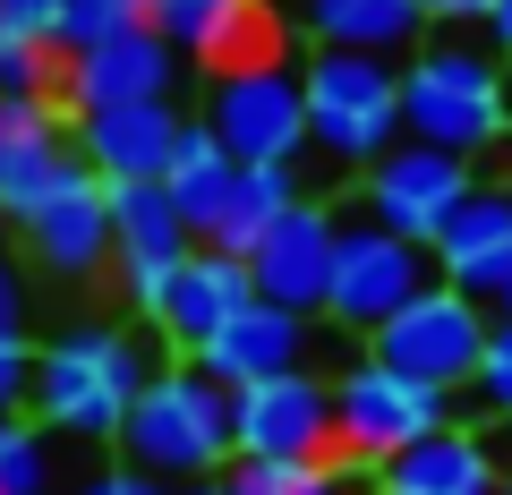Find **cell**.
<instances>
[{"mask_svg": "<svg viewBox=\"0 0 512 495\" xmlns=\"http://www.w3.org/2000/svg\"><path fill=\"white\" fill-rule=\"evenodd\" d=\"M402 137H427L444 154H495L512 146V69L495 43H461L436 26V43L402 60Z\"/></svg>", "mask_w": 512, "mask_h": 495, "instance_id": "1", "label": "cell"}, {"mask_svg": "<svg viewBox=\"0 0 512 495\" xmlns=\"http://www.w3.org/2000/svg\"><path fill=\"white\" fill-rule=\"evenodd\" d=\"M120 461L171 478V487L222 478L239 461V393L197 359L154 367V385L137 393V410H128V427H120Z\"/></svg>", "mask_w": 512, "mask_h": 495, "instance_id": "2", "label": "cell"}, {"mask_svg": "<svg viewBox=\"0 0 512 495\" xmlns=\"http://www.w3.org/2000/svg\"><path fill=\"white\" fill-rule=\"evenodd\" d=\"M146 385H154V359L128 325H69L35 359V419L77 444H120Z\"/></svg>", "mask_w": 512, "mask_h": 495, "instance_id": "3", "label": "cell"}, {"mask_svg": "<svg viewBox=\"0 0 512 495\" xmlns=\"http://www.w3.org/2000/svg\"><path fill=\"white\" fill-rule=\"evenodd\" d=\"M299 86H308V137L333 171H367L384 146H402V60L316 43L299 60Z\"/></svg>", "mask_w": 512, "mask_h": 495, "instance_id": "4", "label": "cell"}, {"mask_svg": "<svg viewBox=\"0 0 512 495\" xmlns=\"http://www.w3.org/2000/svg\"><path fill=\"white\" fill-rule=\"evenodd\" d=\"M205 129H214L239 163L299 171L316 154V137H308V86H299L291 60H256V69L205 77Z\"/></svg>", "mask_w": 512, "mask_h": 495, "instance_id": "5", "label": "cell"}, {"mask_svg": "<svg viewBox=\"0 0 512 495\" xmlns=\"http://www.w3.org/2000/svg\"><path fill=\"white\" fill-rule=\"evenodd\" d=\"M487 333H495V308L470 299V291H453V282L436 274L384 333H367V350H376L384 367L419 376V385H436V393H470L478 359H487Z\"/></svg>", "mask_w": 512, "mask_h": 495, "instance_id": "6", "label": "cell"}, {"mask_svg": "<svg viewBox=\"0 0 512 495\" xmlns=\"http://www.w3.org/2000/svg\"><path fill=\"white\" fill-rule=\"evenodd\" d=\"M333 419H342V461H359V470L376 478L402 444L453 427V393L419 385V376H402V367H384L376 350H367V359H350L342 376H333Z\"/></svg>", "mask_w": 512, "mask_h": 495, "instance_id": "7", "label": "cell"}, {"mask_svg": "<svg viewBox=\"0 0 512 495\" xmlns=\"http://www.w3.org/2000/svg\"><path fill=\"white\" fill-rule=\"evenodd\" d=\"M436 282V257H427L419 239L384 231V222L350 214L342 222V248H333V291H325V316L342 333H384L410 299Z\"/></svg>", "mask_w": 512, "mask_h": 495, "instance_id": "8", "label": "cell"}, {"mask_svg": "<svg viewBox=\"0 0 512 495\" xmlns=\"http://www.w3.org/2000/svg\"><path fill=\"white\" fill-rule=\"evenodd\" d=\"M359 180H367V197H359L367 222H384V231L436 248L444 214L478 188V171H470V154H444V146H427V137H402V146H384Z\"/></svg>", "mask_w": 512, "mask_h": 495, "instance_id": "9", "label": "cell"}, {"mask_svg": "<svg viewBox=\"0 0 512 495\" xmlns=\"http://www.w3.org/2000/svg\"><path fill=\"white\" fill-rule=\"evenodd\" d=\"M342 453V419H333V385L308 367H282L265 385H239V461H333Z\"/></svg>", "mask_w": 512, "mask_h": 495, "instance_id": "10", "label": "cell"}, {"mask_svg": "<svg viewBox=\"0 0 512 495\" xmlns=\"http://www.w3.org/2000/svg\"><path fill=\"white\" fill-rule=\"evenodd\" d=\"M188 248H197V231H188L180 205L163 197V180L111 188V282H120V299L137 316L163 308V282L188 265Z\"/></svg>", "mask_w": 512, "mask_h": 495, "instance_id": "11", "label": "cell"}, {"mask_svg": "<svg viewBox=\"0 0 512 495\" xmlns=\"http://www.w3.org/2000/svg\"><path fill=\"white\" fill-rule=\"evenodd\" d=\"M333 248H342V214L316 197H299L274 231L248 248V274H256V299L274 308H299V316H325V291H333Z\"/></svg>", "mask_w": 512, "mask_h": 495, "instance_id": "12", "label": "cell"}, {"mask_svg": "<svg viewBox=\"0 0 512 495\" xmlns=\"http://www.w3.org/2000/svg\"><path fill=\"white\" fill-rule=\"evenodd\" d=\"M188 120L171 94L154 103H111V111H77V154L103 188H128V180H163L171 154H180Z\"/></svg>", "mask_w": 512, "mask_h": 495, "instance_id": "13", "label": "cell"}, {"mask_svg": "<svg viewBox=\"0 0 512 495\" xmlns=\"http://www.w3.org/2000/svg\"><path fill=\"white\" fill-rule=\"evenodd\" d=\"M256 299V274H248V257H231V248H188V265L163 282V308L146 316L154 333H163V350H180V359H197L205 342H214L222 325H231L239 308Z\"/></svg>", "mask_w": 512, "mask_h": 495, "instance_id": "14", "label": "cell"}, {"mask_svg": "<svg viewBox=\"0 0 512 495\" xmlns=\"http://www.w3.org/2000/svg\"><path fill=\"white\" fill-rule=\"evenodd\" d=\"M171 77H180V43L163 26H128V35L94 43V52H69L60 94H69V111H111V103H154V94H171Z\"/></svg>", "mask_w": 512, "mask_h": 495, "instance_id": "15", "label": "cell"}, {"mask_svg": "<svg viewBox=\"0 0 512 495\" xmlns=\"http://www.w3.org/2000/svg\"><path fill=\"white\" fill-rule=\"evenodd\" d=\"M436 274L453 282V291H470V299H487L495 308V291H504V274H512V180H478L470 197L444 214V231H436Z\"/></svg>", "mask_w": 512, "mask_h": 495, "instance_id": "16", "label": "cell"}, {"mask_svg": "<svg viewBox=\"0 0 512 495\" xmlns=\"http://www.w3.org/2000/svg\"><path fill=\"white\" fill-rule=\"evenodd\" d=\"M18 239H26V257H35L52 282H94V274H111V188L94 180V171H77V180L60 188V197L26 222Z\"/></svg>", "mask_w": 512, "mask_h": 495, "instance_id": "17", "label": "cell"}, {"mask_svg": "<svg viewBox=\"0 0 512 495\" xmlns=\"http://www.w3.org/2000/svg\"><path fill=\"white\" fill-rule=\"evenodd\" d=\"M154 26L180 43V60H205V77L274 60V9L265 0H154Z\"/></svg>", "mask_w": 512, "mask_h": 495, "instance_id": "18", "label": "cell"}, {"mask_svg": "<svg viewBox=\"0 0 512 495\" xmlns=\"http://www.w3.org/2000/svg\"><path fill=\"white\" fill-rule=\"evenodd\" d=\"M376 495H504V461H495V436L478 427H436V436L402 444V453L376 470Z\"/></svg>", "mask_w": 512, "mask_h": 495, "instance_id": "19", "label": "cell"}, {"mask_svg": "<svg viewBox=\"0 0 512 495\" xmlns=\"http://www.w3.org/2000/svg\"><path fill=\"white\" fill-rule=\"evenodd\" d=\"M299 350H308V316H299V308H274V299H248V308H239L231 325L197 350V367H214L222 385L239 393V385H265V376L299 367Z\"/></svg>", "mask_w": 512, "mask_h": 495, "instance_id": "20", "label": "cell"}, {"mask_svg": "<svg viewBox=\"0 0 512 495\" xmlns=\"http://www.w3.org/2000/svg\"><path fill=\"white\" fill-rule=\"evenodd\" d=\"M299 26L333 52H376V60H410L427 43L419 0H299Z\"/></svg>", "mask_w": 512, "mask_h": 495, "instance_id": "21", "label": "cell"}, {"mask_svg": "<svg viewBox=\"0 0 512 495\" xmlns=\"http://www.w3.org/2000/svg\"><path fill=\"white\" fill-rule=\"evenodd\" d=\"M239 154L222 146L214 129H205V120H188V137H180V154H171V171H163V197L180 205V222L197 239H214L222 231V214H231V188H239Z\"/></svg>", "mask_w": 512, "mask_h": 495, "instance_id": "22", "label": "cell"}, {"mask_svg": "<svg viewBox=\"0 0 512 495\" xmlns=\"http://www.w3.org/2000/svg\"><path fill=\"white\" fill-rule=\"evenodd\" d=\"M299 197H308V188H299V171H282V163H248V171H239V188H231V214H222V231L205 239V248H231V257H248V248L274 231V222L291 214Z\"/></svg>", "mask_w": 512, "mask_h": 495, "instance_id": "23", "label": "cell"}, {"mask_svg": "<svg viewBox=\"0 0 512 495\" xmlns=\"http://www.w3.org/2000/svg\"><path fill=\"white\" fill-rule=\"evenodd\" d=\"M350 470H359V461H231V470H222V487L231 495H342L350 487Z\"/></svg>", "mask_w": 512, "mask_h": 495, "instance_id": "24", "label": "cell"}, {"mask_svg": "<svg viewBox=\"0 0 512 495\" xmlns=\"http://www.w3.org/2000/svg\"><path fill=\"white\" fill-rule=\"evenodd\" d=\"M60 461H52V427L0 410V495H52Z\"/></svg>", "mask_w": 512, "mask_h": 495, "instance_id": "25", "label": "cell"}, {"mask_svg": "<svg viewBox=\"0 0 512 495\" xmlns=\"http://www.w3.org/2000/svg\"><path fill=\"white\" fill-rule=\"evenodd\" d=\"M128 26H154V0H60V52H94Z\"/></svg>", "mask_w": 512, "mask_h": 495, "instance_id": "26", "label": "cell"}, {"mask_svg": "<svg viewBox=\"0 0 512 495\" xmlns=\"http://www.w3.org/2000/svg\"><path fill=\"white\" fill-rule=\"evenodd\" d=\"M60 69H69L60 43H35V35L0 26V94H60Z\"/></svg>", "mask_w": 512, "mask_h": 495, "instance_id": "27", "label": "cell"}, {"mask_svg": "<svg viewBox=\"0 0 512 495\" xmlns=\"http://www.w3.org/2000/svg\"><path fill=\"white\" fill-rule=\"evenodd\" d=\"M478 410H495V419H512V316H495L487 333V359H478Z\"/></svg>", "mask_w": 512, "mask_h": 495, "instance_id": "28", "label": "cell"}, {"mask_svg": "<svg viewBox=\"0 0 512 495\" xmlns=\"http://www.w3.org/2000/svg\"><path fill=\"white\" fill-rule=\"evenodd\" d=\"M35 359H43V350L26 342V325L0 333V410H26V402H35Z\"/></svg>", "mask_w": 512, "mask_h": 495, "instance_id": "29", "label": "cell"}, {"mask_svg": "<svg viewBox=\"0 0 512 495\" xmlns=\"http://www.w3.org/2000/svg\"><path fill=\"white\" fill-rule=\"evenodd\" d=\"M69 495H180V487H171V478H154V470H137V461H111V470L77 478Z\"/></svg>", "mask_w": 512, "mask_h": 495, "instance_id": "30", "label": "cell"}, {"mask_svg": "<svg viewBox=\"0 0 512 495\" xmlns=\"http://www.w3.org/2000/svg\"><path fill=\"white\" fill-rule=\"evenodd\" d=\"M0 26L35 35V43H60V0H0Z\"/></svg>", "mask_w": 512, "mask_h": 495, "instance_id": "31", "label": "cell"}, {"mask_svg": "<svg viewBox=\"0 0 512 495\" xmlns=\"http://www.w3.org/2000/svg\"><path fill=\"white\" fill-rule=\"evenodd\" d=\"M9 325H26V274H18V257L0 248V333Z\"/></svg>", "mask_w": 512, "mask_h": 495, "instance_id": "32", "label": "cell"}, {"mask_svg": "<svg viewBox=\"0 0 512 495\" xmlns=\"http://www.w3.org/2000/svg\"><path fill=\"white\" fill-rule=\"evenodd\" d=\"M419 9H427V26H487L495 0H419Z\"/></svg>", "mask_w": 512, "mask_h": 495, "instance_id": "33", "label": "cell"}, {"mask_svg": "<svg viewBox=\"0 0 512 495\" xmlns=\"http://www.w3.org/2000/svg\"><path fill=\"white\" fill-rule=\"evenodd\" d=\"M487 43L512 60V0H495V9H487Z\"/></svg>", "mask_w": 512, "mask_h": 495, "instance_id": "34", "label": "cell"}, {"mask_svg": "<svg viewBox=\"0 0 512 495\" xmlns=\"http://www.w3.org/2000/svg\"><path fill=\"white\" fill-rule=\"evenodd\" d=\"M180 495H231V487H222V478H197V487H180Z\"/></svg>", "mask_w": 512, "mask_h": 495, "instance_id": "35", "label": "cell"}, {"mask_svg": "<svg viewBox=\"0 0 512 495\" xmlns=\"http://www.w3.org/2000/svg\"><path fill=\"white\" fill-rule=\"evenodd\" d=\"M495 316H512V274H504V291H495Z\"/></svg>", "mask_w": 512, "mask_h": 495, "instance_id": "36", "label": "cell"}, {"mask_svg": "<svg viewBox=\"0 0 512 495\" xmlns=\"http://www.w3.org/2000/svg\"><path fill=\"white\" fill-rule=\"evenodd\" d=\"M504 495H512V470H504Z\"/></svg>", "mask_w": 512, "mask_h": 495, "instance_id": "37", "label": "cell"}, {"mask_svg": "<svg viewBox=\"0 0 512 495\" xmlns=\"http://www.w3.org/2000/svg\"><path fill=\"white\" fill-rule=\"evenodd\" d=\"M504 444H512V419H504Z\"/></svg>", "mask_w": 512, "mask_h": 495, "instance_id": "38", "label": "cell"}]
</instances>
